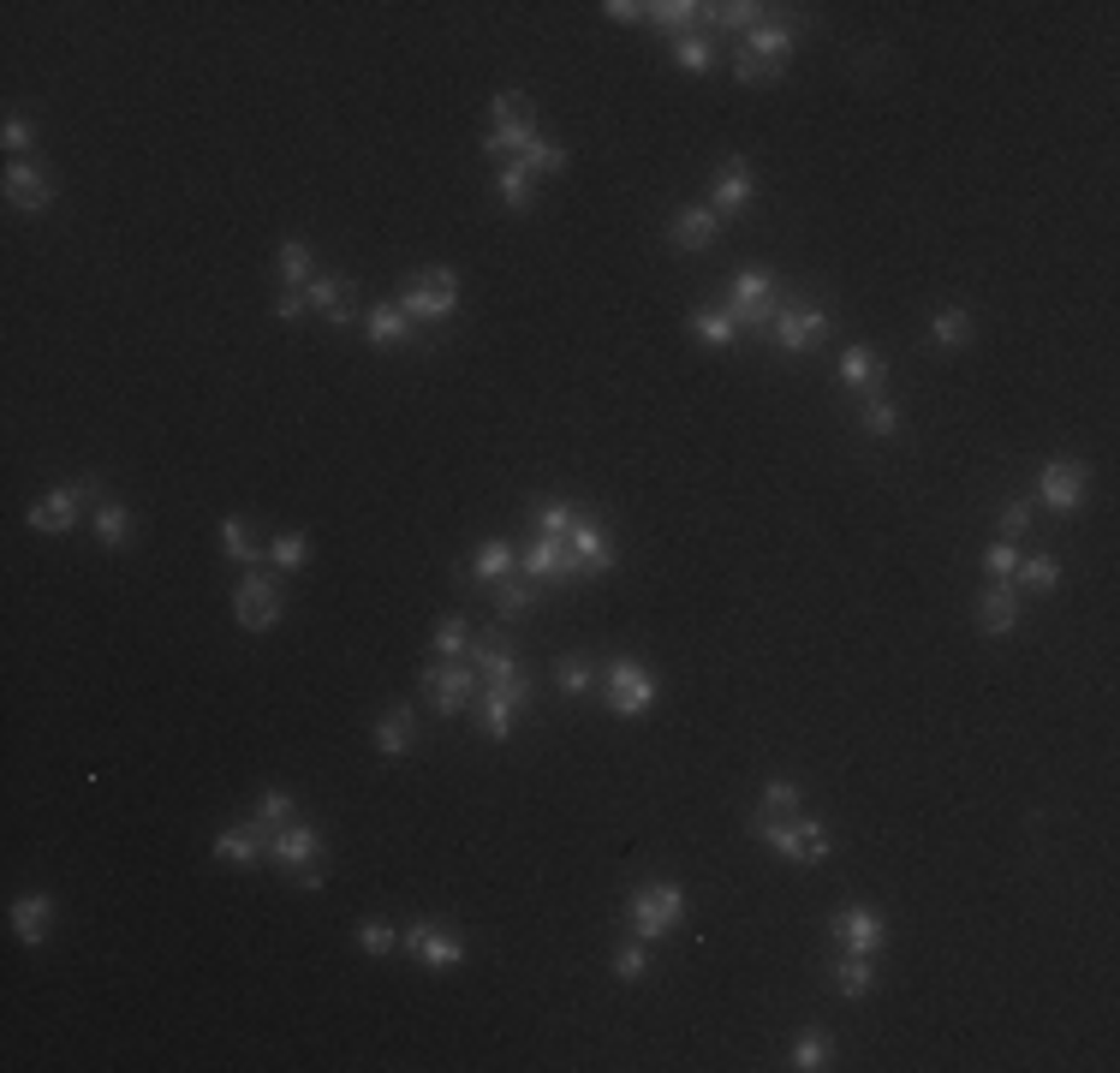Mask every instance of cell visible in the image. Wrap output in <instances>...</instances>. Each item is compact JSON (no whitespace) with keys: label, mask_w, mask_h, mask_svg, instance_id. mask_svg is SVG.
Wrapping results in <instances>:
<instances>
[{"label":"cell","mask_w":1120,"mask_h":1073,"mask_svg":"<svg viewBox=\"0 0 1120 1073\" xmlns=\"http://www.w3.org/2000/svg\"><path fill=\"white\" fill-rule=\"evenodd\" d=\"M453 305H460V275L453 269H424L400 286V310L412 322H441L453 317Z\"/></svg>","instance_id":"obj_1"},{"label":"cell","mask_w":1120,"mask_h":1073,"mask_svg":"<svg viewBox=\"0 0 1120 1073\" xmlns=\"http://www.w3.org/2000/svg\"><path fill=\"white\" fill-rule=\"evenodd\" d=\"M680 913H685V894L673 889V882H644V889L632 894V906H626V918H632V937H638V942H656V937H668V930L680 925Z\"/></svg>","instance_id":"obj_2"},{"label":"cell","mask_w":1120,"mask_h":1073,"mask_svg":"<svg viewBox=\"0 0 1120 1073\" xmlns=\"http://www.w3.org/2000/svg\"><path fill=\"white\" fill-rule=\"evenodd\" d=\"M537 144V120H531V102L519 90H501L495 96V132L483 137V149L489 156H525V149Z\"/></svg>","instance_id":"obj_3"},{"label":"cell","mask_w":1120,"mask_h":1073,"mask_svg":"<svg viewBox=\"0 0 1120 1073\" xmlns=\"http://www.w3.org/2000/svg\"><path fill=\"white\" fill-rule=\"evenodd\" d=\"M775 275L769 269H740L728 286V317L733 328H769L775 322Z\"/></svg>","instance_id":"obj_4"},{"label":"cell","mask_w":1120,"mask_h":1073,"mask_svg":"<svg viewBox=\"0 0 1120 1073\" xmlns=\"http://www.w3.org/2000/svg\"><path fill=\"white\" fill-rule=\"evenodd\" d=\"M602 680H608V710L614 716H644L656 704V674L638 662V656H614Z\"/></svg>","instance_id":"obj_5"},{"label":"cell","mask_w":1120,"mask_h":1073,"mask_svg":"<svg viewBox=\"0 0 1120 1073\" xmlns=\"http://www.w3.org/2000/svg\"><path fill=\"white\" fill-rule=\"evenodd\" d=\"M775 346L787 352V358H799V352H811L823 334H829V310L823 305H787V310H775Z\"/></svg>","instance_id":"obj_6"},{"label":"cell","mask_w":1120,"mask_h":1073,"mask_svg":"<svg viewBox=\"0 0 1120 1073\" xmlns=\"http://www.w3.org/2000/svg\"><path fill=\"white\" fill-rule=\"evenodd\" d=\"M525 698H531L525 668L507 674V680H489V692H483V734H489V740H513V710Z\"/></svg>","instance_id":"obj_7"},{"label":"cell","mask_w":1120,"mask_h":1073,"mask_svg":"<svg viewBox=\"0 0 1120 1073\" xmlns=\"http://www.w3.org/2000/svg\"><path fill=\"white\" fill-rule=\"evenodd\" d=\"M405 949H412L417 966H429V972H448V966L465 961V942L453 937L448 925H436V918H417V925L405 930Z\"/></svg>","instance_id":"obj_8"},{"label":"cell","mask_w":1120,"mask_h":1073,"mask_svg":"<svg viewBox=\"0 0 1120 1073\" xmlns=\"http://www.w3.org/2000/svg\"><path fill=\"white\" fill-rule=\"evenodd\" d=\"M1085 484H1091V472L1079 460H1049L1043 477H1037V501L1055 508V513H1073L1079 501H1085Z\"/></svg>","instance_id":"obj_9"},{"label":"cell","mask_w":1120,"mask_h":1073,"mask_svg":"<svg viewBox=\"0 0 1120 1073\" xmlns=\"http://www.w3.org/2000/svg\"><path fill=\"white\" fill-rule=\"evenodd\" d=\"M835 942L847 954H876L888 942V925H882V913H876V906H840L835 913Z\"/></svg>","instance_id":"obj_10"},{"label":"cell","mask_w":1120,"mask_h":1073,"mask_svg":"<svg viewBox=\"0 0 1120 1073\" xmlns=\"http://www.w3.org/2000/svg\"><path fill=\"white\" fill-rule=\"evenodd\" d=\"M567 554L579 561V573H608L614 566V537H608L602 520H591V513H579L567 532Z\"/></svg>","instance_id":"obj_11"},{"label":"cell","mask_w":1120,"mask_h":1073,"mask_svg":"<svg viewBox=\"0 0 1120 1073\" xmlns=\"http://www.w3.org/2000/svg\"><path fill=\"white\" fill-rule=\"evenodd\" d=\"M233 621L245 626V633H263V626H275V621H280V590H275V578H269V573H251L245 585H239V597H233Z\"/></svg>","instance_id":"obj_12"},{"label":"cell","mask_w":1120,"mask_h":1073,"mask_svg":"<svg viewBox=\"0 0 1120 1073\" xmlns=\"http://www.w3.org/2000/svg\"><path fill=\"white\" fill-rule=\"evenodd\" d=\"M269 841H275V829L263 817H245V824L215 836V858L221 865H257V858H269Z\"/></svg>","instance_id":"obj_13"},{"label":"cell","mask_w":1120,"mask_h":1073,"mask_svg":"<svg viewBox=\"0 0 1120 1073\" xmlns=\"http://www.w3.org/2000/svg\"><path fill=\"white\" fill-rule=\"evenodd\" d=\"M417 680L429 686V704H436L441 716H460L465 704H471V692H477V668H465V662H453V668H424Z\"/></svg>","instance_id":"obj_14"},{"label":"cell","mask_w":1120,"mask_h":1073,"mask_svg":"<svg viewBox=\"0 0 1120 1073\" xmlns=\"http://www.w3.org/2000/svg\"><path fill=\"white\" fill-rule=\"evenodd\" d=\"M78 508H84V489H78V484H60V489H48V496L31 508V525H36L42 537H60V532H72V525H78Z\"/></svg>","instance_id":"obj_15"},{"label":"cell","mask_w":1120,"mask_h":1073,"mask_svg":"<svg viewBox=\"0 0 1120 1073\" xmlns=\"http://www.w3.org/2000/svg\"><path fill=\"white\" fill-rule=\"evenodd\" d=\"M7 204L12 209H48L54 204V180H48L42 168H36V161H12L7 168Z\"/></svg>","instance_id":"obj_16"},{"label":"cell","mask_w":1120,"mask_h":1073,"mask_svg":"<svg viewBox=\"0 0 1120 1073\" xmlns=\"http://www.w3.org/2000/svg\"><path fill=\"white\" fill-rule=\"evenodd\" d=\"M269 858H275V865H287V870H304V865L322 858V836H316L311 824H287V829H275Z\"/></svg>","instance_id":"obj_17"},{"label":"cell","mask_w":1120,"mask_h":1073,"mask_svg":"<svg viewBox=\"0 0 1120 1073\" xmlns=\"http://www.w3.org/2000/svg\"><path fill=\"white\" fill-rule=\"evenodd\" d=\"M304 305L322 310V317L340 322V328L358 317V310H352V281H346V275H316V281L304 286Z\"/></svg>","instance_id":"obj_18"},{"label":"cell","mask_w":1120,"mask_h":1073,"mask_svg":"<svg viewBox=\"0 0 1120 1073\" xmlns=\"http://www.w3.org/2000/svg\"><path fill=\"white\" fill-rule=\"evenodd\" d=\"M673 251H709L716 245V233H721V215L716 209H704V204H692L685 215H673Z\"/></svg>","instance_id":"obj_19"},{"label":"cell","mask_w":1120,"mask_h":1073,"mask_svg":"<svg viewBox=\"0 0 1120 1073\" xmlns=\"http://www.w3.org/2000/svg\"><path fill=\"white\" fill-rule=\"evenodd\" d=\"M751 197H757V180H751V168H745L740 156H733L728 168H721L716 192H709V209H716V215H740Z\"/></svg>","instance_id":"obj_20"},{"label":"cell","mask_w":1120,"mask_h":1073,"mask_svg":"<svg viewBox=\"0 0 1120 1073\" xmlns=\"http://www.w3.org/2000/svg\"><path fill=\"white\" fill-rule=\"evenodd\" d=\"M525 573L531 578H579V561L567 554V537H537V542H531Z\"/></svg>","instance_id":"obj_21"},{"label":"cell","mask_w":1120,"mask_h":1073,"mask_svg":"<svg viewBox=\"0 0 1120 1073\" xmlns=\"http://www.w3.org/2000/svg\"><path fill=\"white\" fill-rule=\"evenodd\" d=\"M1013 621H1020V602H1013V590L989 585L984 597H977V626H984L989 638H1008V633H1013Z\"/></svg>","instance_id":"obj_22"},{"label":"cell","mask_w":1120,"mask_h":1073,"mask_svg":"<svg viewBox=\"0 0 1120 1073\" xmlns=\"http://www.w3.org/2000/svg\"><path fill=\"white\" fill-rule=\"evenodd\" d=\"M793 42H799V31L793 24H757V31H745V54H757V60H769V66H781L787 54H793Z\"/></svg>","instance_id":"obj_23"},{"label":"cell","mask_w":1120,"mask_h":1073,"mask_svg":"<svg viewBox=\"0 0 1120 1073\" xmlns=\"http://www.w3.org/2000/svg\"><path fill=\"white\" fill-rule=\"evenodd\" d=\"M48 918H54L48 894H19V901H12V930H19V942H31V949L48 937Z\"/></svg>","instance_id":"obj_24"},{"label":"cell","mask_w":1120,"mask_h":1073,"mask_svg":"<svg viewBox=\"0 0 1120 1073\" xmlns=\"http://www.w3.org/2000/svg\"><path fill=\"white\" fill-rule=\"evenodd\" d=\"M840 382L876 394V388H882V358H876L871 346H847V352H840Z\"/></svg>","instance_id":"obj_25"},{"label":"cell","mask_w":1120,"mask_h":1073,"mask_svg":"<svg viewBox=\"0 0 1120 1073\" xmlns=\"http://www.w3.org/2000/svg\"><path fill=\"white\" fill-rule=\"evenodd\" d=\"M412 740H417V716L405 710V704H393V710L376 722V746L388 757H400V752H412Z\"/></svg>","instance_id":"obj_26"},{"label":"cell","mask_w":1120,"mask_h":1073,"mask_svg":"<svg viewBox=\"0 0 1120 1073\" xmlns=\"http://www.w3.org/2000/svg\"><path fill=\"white\" fill-rule=\"evenodd\" d=\"M471 578H483V585H501V578H513V542L489 537L477 549V561H471Z\"/></svg>","instance_id":"obj_27"},{"label":"cell","mask_w":1120,"mask_h":1073,"mask_svg":"<svg viewBox=\"0 0 1120 1073\" xmlns=\"http://www.w3.org/2000/svg\"><path fill=\"white\" fill-rule=\"evenodd\" d=\"M280 275H287L292 293H304V286L316 281V257H311V245H304V239H287V245H280Z\"/></svg>","instance_id":"obj_28"},{"label":"cell","mask_w":1120,"mask_h":1073,"mask_svg":"<svg viewBox=\"0 0 1120 1073\" xmlns=\"http://www.w3.org/2000/svg\"><path fill=\"white\" fill-rule=\"evenodd\" d=\"M364 328H370V340H376V346H405V334H412V317H405L400 305H376Z\"/></svg>","instance_id":"obj_29"},{"label":"cell","mask_w":1120,"mask_h":1073,"mask_svg":"<svg viewBox=\"0 0 1120 1073\" xmlns=\"http://www.w3.org/2000/svg\"><path fill=\"white\" fill-rule=\"evenodd\" d=\"M96 542L101 549H125V542H132V513H125L120 501H101L96 508Z\"/></svg>","instance_id":"obj_30"},{"label":"cell","mask_w":1120,"mask_h":1073,"mask_svg":"<svg viewBox=\"0 0 1120 1073\" xmlns=\"http://www.w3.org/2000/svg\"><path fill=\"white\" fill-rule=\"evenodd\" d=\"M685 328H692L704 346H716V352H721V346H733V334H740L728 310H692V317H685Z\"/></svg>","instance_id":"obj_31"},{"label":"cell","mask_w":1120,"mask_h":1073,"mask_svg":"<svg viewBox=\"0 0 1120 1073\" xmlns=\"http://www.w3.org/2000/svg\"><path fill=\"white\" fill-rule=\"evenodd\" d=\"M930 340L941 352H960L965 340H972V317H965L960 305H948V310H936V322H930Z\"/></svg>","instance_id":"obj_32"},{"label":"cell","mask_w":1120,"mask_h":1073,"mask_svg":"<svg viewBox=\"0 0 1120 1073\" xmlns=\"http://www.w3.org/2000/svg\"><path fill=\"white\" fill-rule=\"evenodd\" d=\"M644 19H650L656 31H692V24L704 19V7H692V0H656V7H644Z\"/></svg>","instance_id":"obj_33"},{"label":"cell","mask_w":1120,"mask_h":1073,"mask_svg":"<svg viewBox=\"0 0 1120 1073\" xmlns=\"http://www.w3.org/2000/svg\"><path fill=\"white\" fill-rule=\"evenodd\" d=\"M835 990L847 996V1002L871 990V954H840L835 961Z\"/></svg>","instance_id":"obj_34"},{"label":"cell","mask_w":1120,"mask_h":1073,"mask_svg":"<svg viewBox=\"0 0 1120 1073\" xmlns=\"http://www.w3.org/2000/svg\"><path fill=\"white\" fill-rule=\"evenodd\" d=\"M799 812H805V793H799L793 781H769V788H763L757 817H799Z\"/></svg>","instance_id":"obj_35"},{"label":"cell","mask_w":1120,"mask_h":1073,"mask_svg":"<svg viewBox=\"0 0 1120 1073\" xmlns=\"http://www.w3.org/2000/svg\"><path fill=\"white\" fill-rule=\"evenodd\" d=\"M829 1032H799L793 1038V1068L799 1073H817V1068H829Z\"/></svg>","instance_id":"obj_36"},{"label":"cell","mask_w":1120,"mask_h":1073,"mask_svg":"<svg viewBox=\"0 0 1120 1073\" xmlns=\"http://www.w3.org/2000/svg\"><path fill=\"white\" fill-rule=\"evenodd\" d=\"M704 24H721V31H757V24H763V7H745V0L704 7Z\"/></svg>","instance_id":"obj_37"},{"label":"cell","mask_w":1120,"mask_h":1073,"mask_svg":"<svg viewBox=\"0 0 1120 1073\" xmlns=\"http://www.w3.org/2000/svg\"><path fill=\"white\" fill-rule=\"evenodd\" d=\"M531 602H537V585L501 578V590H495V614H501V621H519V614H531Z\"/></svg>","instance_id":"obj_38"},{"label":"cell","mask_w":1120,"mask_h":1073,"mask_svg":"<svg viewBox=\"0 0 1120 1073\" xmlns=\"http://www.w3.org/2000/svg\"><path fill=\"white\" fill-rule=\"evenodd\" d=\"M1013 578L1031 585V590H1055V585H1061V561H1055V554H1031V561L1013 566Z\"/></svg>","instance_id":"obj_39"},{"label":"cell","mask_w":1120,"mask_h":1073,"mask_svg":"<svg viewBox=\"0 0 1120 1073\" xmlns=\"http://www.w3.org/2000/svg\"><path fill=\"white\" fill-rule=\"evenodd\" d=\"M436 650H441V656H465V650H471L465 614H441V621H436Z\"/></svg>","instance_id":"obj_40"},{"label":"cell","mask_w":1120,"mask_h":1073,"mask_svg":"<svg viewBox=\"0 0 1120 1073\" xmlns=\"http://www.w3.org/2000/svg\"><path fill=\"white\" fill-rule=\"evenodd\" d=\"M501 197H507V209H531V168L525 161H507L501 168Z\"/></svg>","instance_id":"obj_41"},{"label":"cell","mask_w":1120,"mask_h":1073,"mask_svg":"<svg viewBox=\"0 0 1120 1073\" xmlns=\"http://www.w3.org/2000/svg\"><path fill=\"white\" fill-rule=\"evenodd\" d=\"M673 60H680V72H709L716 66V48H709L704 36H680V42H673Z\"/></svg>","instance_id":"obj_42"},{"label":"cell","mask_w":1120,"mask_h":1073,"mask_svg":"<svg viewBox=\"0 0 1120 1073\" xmlns=\"http://www.w3.org/2000/svg\"><path fill=\"white\" fill-rule=\"evenodd\" d=\"M864 429H871V436H894V429H900V406H888L882 394H864Z\"/></svg>","instance_id":"obj_43"},{"label":"cell","mask_w":1120,"mask_h":1073,"mask_svg":"<svg viewBox=\"0 0 1120 1073\" xmlns=\"http://www.w3.org/2000/svg\"><path fill=\"white\" fill-rule=\"evenodd\" d=\"M221 549L233 554V561H257V542H251V525L245 520H221Z\"/></svg>","instance_id":"obj_44"},{"label":"cell","mask_w":1120,"mask_h":1073,"mask_svg":"<svg viewBox=\"0 0 1120 1073\" xmlns=\"http://www.w3.org/2000/svg\"><path fill=\"white\" fill-rule=\"evenodd\" d=\"M644 972H650V954H644V942H638V937H632V942H626V949H620V954H614V978H620V984H638V978H644Z\"/></svg>","instance_id":"obj_45"},{"label":"cell","mask_w":1120,"mask_h":1073,"mask_svg":"<svg viewBox=\"0 0 1120 1073\" xmlns=\"http://www.w3.org/2000/svg\"><path fill=\"white\" fill-rule=\"evenodd\" d=\"M358 949L364 954H393V949H400V937H393V925H381V918H364V925H358Z\"/></svg>","instance_id":"obj_46"},{"label":"cell","mask_w":1120,"mask_h":1073,"mask_svg":"<svg viewBox=\"0 0 1120 1073\" xmlns=\"http://www.w3.org/2000/svg\"><path fill=\"white\" fill-rule=\"evenodd\" d=\"M304 554H311L304 532H280V537L269 542V561H275V566H304Z\"/></svg>","instance_id":"obj_47"},{"label":"cell","mask_w":1120,"mask_h":1073,"mask_svg":"<svg viewBox=\"0 0 1120 1073\" xmlns=\"http://www.w3.org/2000/svg\"><path fill=\"white\" fill-rule=\"evenodd\" d=\"M572 520H579V513H572L567 501H543V508H537V532L543 537H567Z\"/></svg>","instance_id":"obj_48"},{"label":"cell","mask_w":1120,"mask_h":1073,"mask_svg":"<svg viewBox=\"0 0 1120 1073\" xmlns=\"http://www.w3.org/2000/svg\"><path fill=\"white\" fill-rule=\"evenodd\" d=\"M519 161H525L531 173H560V168H567V149H560V144H543V137H537V144H531Z\"/></svg>","instance_id":"obj_49"},{"label":"cell","mask_w":1120,"mask_h":1073,"mask_svg":"<svg viewBox=\"0 0 1120 1073\" xmlns=\"http://www.w3.org/2000/svg\"><path fill=\"white\" fill-rule=\"evenodd\" d=\"M555 680H560V692H572V698H579V692H591V662H584V656H567V662L555 668Z\"/></svg>","instance_id":"obj_50"},{"label":"cell","mask_w":1120,"mask_h":1073,"mask_svg":"<svg viewBox=\"0 0 1120 1073\" xmlns=\"http://www.w3.org/2000/svg\"><path fill=\"white\" fill-rule=\"evenodd\" d=\"M257 817H263V824H269V829H287V824H292V793L269 788V793H263V800H257Z\"/></svg>","instance_id":"obj_51"},{"label":"cell","mask_w":1120,"mask_h":1073,"mask_svg":"<svg viewBox=\"0 0 1120 1073\" xmlns=\"http://www.w3.org/2000/svg\"><path fill=\"white\" fill-rule=\"evenodd\" d=\"M733 78H740V84H775V78H781V66H769V60H757V54H745V48H740Z\"/></svg>","instance_id":"obj_52"},{"label":"cell","mask_w":1120,"mask_h":1073,"mask_svg":"<svg viewBox=\"0 0 1120 1073\" xmlns=\"http://www.w3.org/2000/svg\"><path fill=\"white\" fill-rule=\"evenodd\" d=\"M0 144H7V156H12V161H24V156H31V144H36L31 120H19V113H12V120H7V132H0Z\"/></svg>","instance_id":"obj_53"},{"label":"cell","mask_w":1120,"mask_h":1073,"mask_svg":"<svg viewBox=\"0 0 1120 1073\" xmlns=\"http://www.w3.org/2000/svg\"><path fill=\"white\" fill-rule=\"evenodd\" d=\"M1013 566H1020V549H1013V542H996V549L984 554V573L989 578H1013Z\"/></svg>","instance_id":"obj_54"},{"label":"cell","mask_w":1120,"mask_h":1073,"mask_svg":"<svg viewBox=\"0 0 1120 1073\" xmlns=\"http://www.w3.org/2000/svg\"><path fill=\"white\" fill-rule=\"evenodd\" d=\"M1025 525H1031V501H1008V508H1001V542L1025 537Z\"/></svg>","instance_id":"obj_55"},{"label":"cell","mask_w":1120,"mask_h":1073,"mask_svg":"<svg viewBox=\"0 0 1120 1073\" xmlns=\"http://www.w3.org/2000/svg\"><path fill=\"white\" fill-rule=\"evenodd\" d=\"M304 310H311V305H304V293H292V286H280V298H275V317H280V322H299Z\"/></svg>","instance_id":"obj_56"},{"label":"cell","mask_w":1120,"mask_h":1073,"mask_svg":"<svg viewBox=\"0 0 1120 1073\" xmlns=\"http://www.w3.org/2000/svg\"><path fill=\"white\" fill-rule=\"evenodd\" d=\"M805 858H829V836H823V824H811V817H805Z\"/></svg>","instance_id":"obj_57"},{"label":"cell","mask_w":1120,"mask_h":1073,"mask_svg":"<svg viewBox=\"0 0 1120 1073\" xmlns=\"http://www.w3.org/2000/svg\"><path fill=\"white\" fill-rule=\"evenodd\" d=\"M602 12H608L614 24H638V19H644V7H632V0H608Z\"/></svg>","instance_id":"obj_58"},{"label":"cell","mask_w":1120,"mask_h":1073,"mask_svg":"<svg viewBox=\"0 0 1120 1073\" xmlns=\"http://www.w3.org/2000/svg\"><path fill=\"white\" fill-rule=\"evenodd\" d=\"M292 877H299V889H322V877H328V870H322V858H316V865L292 870Z\"/></svg>","instance_id":"obj_59"}]
</instances>
